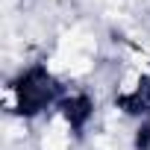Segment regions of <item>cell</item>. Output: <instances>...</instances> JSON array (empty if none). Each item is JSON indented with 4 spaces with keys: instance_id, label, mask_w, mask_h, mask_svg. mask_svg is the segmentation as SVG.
Segmentation results:
<instances>
[{
    "instance_id": "obj_3",
    "label": "cell",
    "mask_w": 150,
    "mask_h": 150,
    "mask_svg": "<svg viewBox=\"0 0 150 150\" xmlns=\"http://www.w3.org/2000/svg\"><path fill=\"white\" fill-rule=\"evenodd\" d=\"M144 150H150V138H147V141H144Z\"/></svg>"
},
{
    "instance_id": "obj_1",
    "label": "cell",
    "mask_w": 150,
    "mask_h": 150,
    "mask_svg": "<svg viewBox=\"0 0 150 150\" xmlns=\"http://www.w3.org/2000/svg\"><path fill=\"white\" fill-rule=\"evenodd\" d=\"M68 147H71V127L65 124V118H56L41 135V150H68Z\"/></svg>"
},
{
    "instance_id": "obj_2",
    "label": "cell",
    "mask_w": 150,
    "mask_h": 150,
    "mask_svg": "<svg viewBox=\"0 0 150 150\" xmlns=\"http://www.w3.org/2000/svg\"><path fill=\"white\" fill-rule=\"evenodd\" d=\"M138 88H141V74L138 71H127L124 80H121V86H118V94L121 97H132Z\"/></svg>"
}]
</instances>
